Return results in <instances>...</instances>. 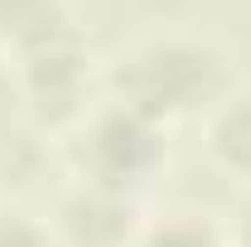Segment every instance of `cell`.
Wrapping results in <instances>:
<instances>
[{
  "instance_id": "cell-2",
  "label": "cell",
  "mask_w": 251,
  "mask_h": 247,
  "mask_svg": "<svg viewBox=\"0 0 251 247\" xmlns=\"http://www.w3.org/2000/svg\"><path fill=\"white\" fill-rule=\"evenodd\" d=\"M164 126L130 112L111 97H97L77 122L63 131V165L73 180L101 185L140 199L164 170Z\"/></svg>"
},
{
  "instance_id": "cell-6",
  "label": "cell",
  "mask_w": 251,
  "mask_h": 247,
  "mask_svg": "<svg viewBox=\"0 0 251 247\" xmlns=\"http://www.w3.org/2000/svg\"><path fill=\"white\" fill-rule=\"evenodd\" d=\"M73 30V5L68 0H0V44L25 54L34 44H49Z\"/></svg>"
},
{
  "instance_id": "cell-9",
  "label": "cell",
  "mask_w": 251,
  "mask_h": 247,
  "mask_svg": "<svg viewBox=\"0 0 251 247\" xmlns=\"http://www.w3.org/2000/svg\"><path fill=\"white\" fill-rule=\"evenodd\" d=\"M25 112H20V88H15V68L10 59H0V136L10 131V126L20 122Z\"/></svg>"
},
{
  "instance_id": "cell-10",
  "label": "cell",
  "mask_w": 251,
  "mask_h": 247,
  "mask_svg": "<svg viewBox=\"0 0 251 247\" xmlns=\"http://www.w3.org/2000/svg\"><path fill=\"white\" fill-rule=\"evenodd\" d=\"M232 243H237V247H251V194H247V209L237 214V233H232ZM232 243H227V247H232Z\"/></svg>"
},
{
  "instance_id": "cell-4",
  "label": "cell",
  "mask_w": 251,
  "mask_h": 247,
  "mask_svg": "<svg viewBox=\"0 0 251 247\" xmlns=\"http://www.w3.org/2000/svg\"><path fill=\"white\" fill-rule=\"evenodd\" d=\"M140 228H145L140 199L101 185H82V180L58 189L53 218H49L53 247H135Z\"/></svg>"
},
{
  "instance_id": "cell-5",
  "label": "cell",
  "mask_w": 251,
  "mask_h": 247,
  "mask_svg": "<svg viewBox=\"0 0 251 247\" xmlns=\"http://www.w3.org/2000/svg\"><path fill=\"white\" fill-rule=\"evenodd\" d=\"M203 146L213 165L251 185V83H232L203 117Z\"/></svg>"
},
{
  "instance_id": "cell-3",
  "label": "cell",
  "mask_w": 251,
  "mask_h": 247,
  "mask_svg": "<svg viewBox=\"0 0 251 247\" xmlns=\"http://www.w3.org/2000/svg\"><path fill=\"white\" fill-rule=\"evenodd\" d=\"M10 68L20 88V112L39 131H68L101 97V78L92 73V54L77 39V30L15 54Z\"/></svg>"
},
{
  "instance_id": "cell-1",
  "label": "cell",
  "mask_w": 251,
  "mask_h": 247,
  "mask_svg": "<svg viewBox=\"0 0 251 247\" xmlns=\"http://www.w3.org/2000/svg\"><path fill=\"white\" fill-rule=\"evenodd\" d=\"M232 88V68L213 39L203 34H145L121 49L101 73V97L169 126L184 117H208V107Z\"/></svg>"
},
{
  "instance_id": "cell-7",
  "label": "cell",
  "mask_w": 251,
  "mask_h": 247,
  "mask_svg": "<svg viewBox=\"0 0 251 247\" xmlns=\"http://www.w3.org/2000/svg\"><path fill=\"white\" fill-rule=\"evenodd\" d=\"M135 247H227V233L203 214H164L140 228Z\"/></svg>"
},
{
  "instance_id": "cell-8",
  "label": "cell",
  "mask_w": 251,
  "mask_h": 247,
  "mask_svg": "<svg viewBox=\"0 0 251 247\" xmlns=\"http://www.w3.org/2000/svg\"><path fill=\"white\" fill-rule=\"evenodd\" d=\"M0 247H53V233H49V223L10 209V214H0Z\"/></svg>"
}]
</instances>
